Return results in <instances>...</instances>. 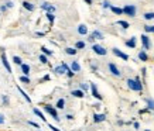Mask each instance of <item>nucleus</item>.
Here are the masks:
<instances>
[{
    "instance_id": "dca6fc26",
    "label": "nucleus",
    "mask_w": 154,
    "mask_h": 131,
    "mask_svg": "<svg viewBox=\"0 0 154 131\" xmlns=\"http://www.w3.org/2000/svg\"><path fill=\"white\" fill-rule=\"evenodd\" d=\"M78 34L86 35V34H88V27H86L85 24H79V25H78Z\"/></svg>"
},
{
    "instance_id": "ddd939ff",
    "label": "nucleus",
    "mask_w": 154,
    "mask_h": 131,
    "mask_svg": "<svg viewBox=\"0 0 154 131\" xmlns=\"http://www.w3.org/2000/svg\"><path fill=\"white\" fill-rule=\"evenodd\" d=\"M21 4H23V7L26 10H28V11H34V10H35V6L33 4V3H30V1H27V0H24L23 3H21Z\"/></svg>"
},
{
    "instance_id": "9d476101",
    "label": "nucleus",
    "mask_w": 154,
    "mask_h": 131,
    "mask_svg": "<svg viewBox=\"0 0 154 131\" xmlns=\"http://www.w3.org/2000/svg\"><path fill=\"white\" fill-rule=\"evenodd\" d=\"M89 88H91V92H92V96H94L95 99H98V100H102V94L99 93V90H98V88H96V85L95 83H91V86H89Z\"/></svg>"
},
{
    "instance_id": "423d86ee",
    "label": "nucleus",
    "mask_w": 154,
    "mask_h": 131,
    "mask_svg": "<svg viewBox=\"0 0 154 131\" xmlns=\"http://www.w3.org/2000/svg\"><path fill=\"white\" fill-rule=\"evenodd\" d=\"M92 51H94L96 55H100V56H105L107 54L106 49H105L102 45H99V44H94V45H92Z\"/></svg>"
},
{
    "instance_id": "f704fd0d",
    "label": "nucleus",
    "mask_w": 154,
    "mask_h": 131,
    "mask_svg": "<svg viewBox=\"0 0 154 131\" xmlns=\"http://www.w3.org/2000/svg\"><path fill=\"white\" fill-rule=\"evenodd\" d=\"M13 62L16 64V65H21V64H23L21 58H20V56H17V55H14V56H13Z\"/></svg>"
},
{
    "instance_id": "a211bd4d",
    "label": "nucleus",
    "mask_w": 154,
    "mask_h": 131,
    "mask_svg": "<svg viewBox=\"0 0 154 131\" xmlns=\"http://www.w3.org/2000/svg\"><path fill=\"white\" fill-rule=\"evenodd\" d=\"M20 66H21V72H23L24 76L30 75V65H28V64H21Z\"/></svg>"
},
{
    "instance_id": "2f4dec72",
    "label": "nucleus",
    "mask_w": 154,
    "mask_h": 131,
    "mask_svg": "<svg viewBox=\"0 0 154 131\" xmlns=\"http://www.w3.org/2000/svg\"><path fill=\"white\" fill-rule=\"evenodd\" d=\"M20 82L21 83H26V85H28V83H31V80H30V78L28 76H20Z\"/></svg>"
},
{
    "instance_id": "393cba45",
    "label": "nucleus",
    "mask_w": 154,
    "mask_h": 131,
    "mask_svg": "<svg viewBox=\"0 0 154 131\" xmlns=\"http://www.w3.org/2000/svg\"><path fill=\"white\" fill-rule=\"evenodd\" d=\"M86 47V44H85L84 41H76L75 42V49H76V51H78V49H84V48Z\"/></svg>"
},
{
    "instance_id": "a19ab883",
    "label": "nucleus",
    "mask_w": 154,
    "mask_h": 131,
    "mask_svg": "<svg viewBox=\"0 0 154 131\" xmlns=\"http://www.w3.org/2000/svg\"><path fill=\"white\" fill-rule=\"evenodd\" d=\"M6 11H7V7H6L5 4L0 6V13H6Z\"/></svg>"
},
{
    "instance_id": "37998d69",
    "label": "nucleus",
    "mask_w": 154,
    "mask_h": 131,
    "mask_svg": "<svg viewBox=\"0 0 154 131\" xmlns=\"http://www.w3.org/2000/svg\"><path fill=\"white\" fill-rule=\"evenodd\" d=\"M28 124H30V126H33V127H35V128H40V126H38L37 123H34V121H28Z\"/></svg>"
},
{
    "instance_id": "4be33fe9",
    "label": "nucleus",
    "mask_w": 154,
    "mask_h": 131,
    "mask_svg": "<svg viewBox=\"0 0 154 131\" xmlns=\"http://www.w3.org/2000/svg\"><path fill=\"white\" fill-rule=\"evenodd\" d=\"M64 107H65V99H58V102H57V104H55V109L62 110Z\"/></svg>"
},
{
    "instance_id": "f8f14e48",
    "label": "nucleus",
    "mask_w": 154,
    "mask_h": 131,
    "mask_svg": "<svg viewBox=\"0 0 154 131\" xmlns=\"http://www.w3.org/2000/svg\"><path fill=\"white\" fill-rule=\"evenodd\" d=\"M106 120V114L105 113H95L94 114V121L95 123H102Z\"/></svg>"
},
{
    "instance_id": "2eb2a0df",
    "label": "nucleus",
    "mask_w": 154,
    "mask_h": 131,
    "mask_svg": "<svg viewBox=\"0 0 154 131\" xmlns=\"http://www.w3.org/2000/svg\"><path fill=\"white\" fill-rule=\"evenodd\" d=\"M71 94H72L74 97H78V99L85 97V92H82L81 89H75V90H72V92H71Z\"/></svg>"
},
{
    "instance_id": "0eeeda50",
    "label": "nucleus",
    "mask_w": 154,
    "mask_h": 131,
    "mask_svg": "<svg viewBox=\"0 0 154 131\" xmlns=\"http://www.w3.org/2000/svg\"><path fill=\"white\" fill-rule=\"evenodd\" d=\"M140 38H141V44H143V51H147V49H150V47H151V42H150L149 35L143 34Z\"/></svg>"
},
{
    "instance_id": "49530a36",
    "label": "nucleus",
    "mask_w": 154,
    "mask_h": 131,
    "mask_svg": "<svg viewBox=\"0 0 154 131\" xmlns=\"http://www.w3.org/2000/svg\"><path fill=\"white\" fill-rule=\"evenodd\" d=\"M3 123H5V116L0 114V124H3Z\"/></svg>"
},
{
    "instance_id": "e433bc0d",
    "label": "nucleus",
    "mask_w": 154,
    "mask_h": 131,
    "mask_svg": "<svg viewBox=\"0 0 154 131\" xmlns=\"http://www.w3.org/2000/svg\"><path fill=\"white\" fill-rule=\"evenodd\" d=\"M50 6H51V3H48V1H44V3H42V4H41V9H42V10H45V11H47V9H48V7H50Z\"/></svg>"
},
{
    "instance_id": "8fccbe9b",
    "label": "nucleus",
    "mask_w": 154,
    "mask_h": 131,
    "mask_svg": "<svg viewBox=\"0 0 154 131\" xmlns=\"http://www.w3.org/2000/svg\"><path fill=\"white\" fill-rule=\"evenodd\" d=\"M85 3L86 4H92V0H85Z\"/></svg>"
},
{
    "instance_id": "f257e3e1",
    "label": "nucleus",
    "mask_w": 154,
    "mask_h": 131,
    "mask_svg": "<svg viewBox=\"0 0 154 131\" xmlns=\"http://www.w3.org/2000/svg\"><path fill=\"white\" fill-rule=\"evenodd\" d=\"M127 86H129V89L134 90V92H143V83L140 82L139 78H136V79H127Z\"/></svg>"
},
{
    "instance_id": "58836bf2",
    "label": "nucleus",
    "mask_w": 154,
    "mask_h": 131,
    "mask_svg": "<svg viewBox=\"0 0 154 131\" xmlns=\"http://www.w3.org/2000/svg\"><path fill=\"white\" fill-rule=\"evenodd\" d=\"M50 79H51V76H50V75H44L41 79H40V82H48Z\"/></svg>"
},
{
    "instance_id": "1a4fd4ad",
    "label": "nucleus",
    "mask_w": 154,
    "mask_h": 131,
    "mask_svg": "<svg viewBox=\"0 0 154 131\" xmlns=\"http://www.w3.org/2000/svg\"><path fill=\"white\" fill-rule=\"evenodd\" d=\"M88 40L91 42L95 41V40H103V34L100 33L99 30H95V31H92V33H91V35H89Z\"/></svg>"
},
{
    "instance_id": "de8ad7c7",
    "label": "nucleus",
    "mask_w": 154,
    "mask_h": 131,
    "mask_svg": "<svg viewBox=\"0 0 154 131\" xmlns=\"http://www.w3.org/2000/svg\"><path fill=\"white\" fill-rule=\"evenodd\" d=\"M65 117L68 118V120H74V116H72V114H66Z\"/></svg>"
},
{
    "instance_id": "c756f323",
    "label": "nucleus",
    "mask_w": 154,
    "mask_h": 131,
    "mask_svg": "<svg viewBox=\"0 0 154 131\" xmlns=\"http://www.w3.org/2000/svg\"><path fill=\"white\" fill-rule=\"evenodd\" d=\"M45 17H47V20L50 21V24L52 25V24H54V20H55V16H54L52 13H47V14H45Z\"/></svg>"
},
{
    "instance_id": "473e14b6",
    "label": "nucleus",
    "mask_w": 154,
    "mask_h": 131,
    "mask_svg": "<svg viewBox=\"0 0 154 131\" xmlns=\"http://www.w3.org/2000/svg\"><path fill=\"white\" fill-rule=\"evenodd\" d=\"M38 59H40V62H41V64H44V65H47L48 64V56H45V55H40V58H38Z\"/></svg>"
},
{
    "instance_id": "c9c22d12",
    "label": "nucleus",
    "mask_w": 154,
    "mask_h": 131,
    "mask_svg": "<svg viewBox=\"0 0 154 131\" xmlns=\"http://www.w3.org/2000/svg\"><path fill=\"white\" fill-rule=\"evenodd\" d=\"M88 88H89L88 83H81L79 85V89L82 90V92H86V90H88Z\"/></svg>"
},
{
    "instance_id": "09e8293b",
    "label": "nucleus",
    "mask_w": 154,
    "mask_h": 131,
    "mask_svg": "<svg viewBox=\"0 0 154 131\" xmlns=\"http://www.w3.org/2000/svg\"><path fill=\"white\" fill-rule=\"evenodd\" d=\"M133 127H134V128H140V124H139V123H133Z\"/></svg>"
},
{
    "instance_id": "3c124183",
    "label": "nucleus",
    "mask_w": 154,
    "mask_h": 131,
    "mask_svg": "<svg viewBox=\"0 0 154 131\" xmlns=\"http://www.w3.org/2000/svg\"><path fill=\"white\" fill-rule=\"evenodd\" d=\"M146 131H150V130H146Z\"/></svg>"
},
{
    "instance_id": "39448f33",
    "label": "nucleus",
    "mask_w": 154,
    "mask_h": 131,
    "mask_svg": "<svg viewBox=\"0 0 154 131\" xmlns=\"http://www.w3.org/2000/svg\"><path fill=\"white\" fill-rule=\"evenodd\" d=\"M68 69H69V66L66 65L65 62H62L61 65H58V66H55V68H54V72H55L57 75H65Z\"/></svg>"
},
{
    "instance_id": "6e6552de",
    "label": "nucleus",
    "mask_w": 154,
    "mask_h": 131,
    "mask_svg": "<svg viewBox=\"0 0 154 131\" xmlns=\"http://www.w3.org/2000/svg\"><path fill=\"white\" fill-rule=\"evenodd\" d=\"M107 66H109V70H110V73H112L113 76H117V78H120V76H122L120 69H119V68H117V66L115 65L113 62H110V64H109Z\"/></svg>"
},
{
    "instance_id": "ea45409f",
    "label": "nucleus",
    "mask_w": 154,
    "mask_h": 131,
    "mask_svg": "<svg viewBox=\"0 0 154 131\" xmlns=\"http://www.w3.org/2000/svg\"><path fill=\"white\" fill-rule=\"evenodd\" d=\"M102 6H103V9H109V7H110V3H109V1H107V0H105V1H103L102 3Z\"/></svg>"
},
{
    "instance_id": "a18cd8bd",
    "label": "nucleus",
    "mask_w": 154,
    "mask_h": 131,
    "mask_svg": "<svg viewBox=\"0 0 154 131\" xmlns=\"http://www.w3.org/2000/svg\"><path fill=\"white\" fill-rule=\"evenodd\" d=\"M35 35H37V37H44V35H45V33H41V31H37V33H35Z\"/></svg>"
},
{
    "instance_id": "412c9836",
    "label": "nucleus",
    "mask_w": 154,
    "mask_h": 131,
    "mask_svg": "<svg viewBox=\"0 0 154 131\" xmlns=\"http://www.w3.org/2000/svg\"><path fill=\"white\" fill-rule=\"evenodd\" d=\"M109 9L112 10V13H115L116 16H122V14H123V10H122V7H116V6H110Z\"/></svg>"
},
{
    "instance_id": "4468645a",
    "label": "nucleus",
    "mask_w": 154,
    "mask_h": 131,
    "mask_svg": "<svg viewBox=\"0 0 154 131\" xmlns=\"http://www.w3.org/2000/svg\"><path fill=\"white\" fill-rule=\"evenodd\" d=\"M71 70L74 72V73H76V72H79L81 70V65H79V62L78 61H72V64H71Z\"/></svg>"
},
{
    "instance_id": "f03ea898",
    "label": "nucleus",
    "mask_w": 154,
    "mask_h": 131,
    "mask_svg": "<svg viewBox=\"0 0 154 131\" xmlns=\"http://www.w3.org/2000/svg\"><path fill=\"white\" fill-rule=\"evenodd\" d=\"M44 110L51 116L55 121H60V116H58V112H57V109L54 107V106H51V104H44Z\"/></svg>"
},
{
    "instance_id": "20e7f679",
    "label": "nucleus",
    "mask_w": 154,
    "mask_h": 131,
    "mask_svg": "<svg viewBox=\"0 0 154 131\" xmlns=\"http://www.w3.org/2000/svg\"><path fill=\"white\" fill-rule=\"evenodd\" d=\"M0 49H2V64H3V66L6 68V70H7L9 73H11V66H10V62H9V59H7L5 48H0Z\"/></svg>"
},
{
    "instance_id": "a878e982",
    "label": "nucleus",
    "mask_w": 154,
    "mask_h": 131,
    "mask_svg": "<svg viewBox=\"0 0 154 131\" xmlns=\"http://www.w3.org/2000/svg\"><path fill=\"white\" fill-rule=\"evenodd\" d=\"M116 24H117V25H120V27H123L125 30H127V28L130 27V24L127 23V21H125V20H119Z\"/></svg>"
},
{
    "instance_id": "aec40b11",
    "label": "nucleus",
    "mask_w": 154,
    "mask_h": 131,
    "mask_svg": "<svg viewBox=\"0 0 154 131\" xmlns=\"http://www.w3.org/2000/svg\"><path fill=\"white\" fill-rule=\"evenodd\" d=\"M139 59H140V61H143V62H147V61H149V55H147V52L141 49V51L139 52Z\"/></svg>"
},
{
    "instance_id": "c85d7f7f",
    "label": "nucleus",
    "mask_w": 154,
    "mask_h": 131,
    "mask_svg": "<svg viewBox=\"0 0 154 131\" xmlns=\"http://www.w3.org/2000/svg\"><path fill=\"white\" fill-rule=\"evenodd\" d=\"M144 20H154V11H147V13H144Z\"/></svg>"
},
{
    "instance_id": "bb28decb",
    "label": "nucleus",
    "mask_w": 154,
    "mask_h": 131,
    "mask_svg": "<svg viewBox=\"0 0 154 131\" xmlns=\"http://www.w3.org/2000/svg\"><path fill=\"white\" fill-rule=\"evenodd\" d=\"M147 103V110H154V100L153 99H146Z\"/></svg>"
},
{
    "instance_id": "7c9ffc66",
    "label": "nucleus",
    "mask_w": 154,
    "mask_h": 131,
    "mask_svg": "<svg viewBox=\"0 0 154 131\" xmlns=\"http://www.w3.org/2000/svg\"><path fill=\"white\" fill-rule=\"evenodd\" d=\"M2 103H3V106H9V104H10V99H9V96L3 94V96H2Z\"/></svg>"
},
{
    "instance_id": "9b49d317",
    "label": "nucleus",
    "mask_w": 154,
    "mask_h": 131,
    "mask_svg": "<svg viewBox=\"0 0 154 131\" xmlns=\"http://www.w3.org/2000/svg\"><path fill=\"white\" fill-rule=\"evenodd\" d=\"M112 52H113V54H115V55H116V56H119V58H122L123 61H127V59H129V55H127V54H125V52H122L120 49H119V48H113V49H112Z\"/></svg>"
},
{
    "instance_id": "603ef678",
    "label": "nucleus",
    "mask_w": 154,
    "mask_h": 131,
    "mask_svg": "<svg viewBox=\"0 0 154 131\" xmlns=\"http://www.w3.org/2000/svg\"><path fill=\"white\" fill-rule=\"evenodd\" d=\"M38 131H40V130H38Z\"/></svg>"
},
{
    "instance_id": "f3484780",
    "label": "nucleus",
    "mask_w": 154,
    "mask_h": 131,
    "mask_svg": "<svg viewBox=\"0 0 154 131\" xmlns=\"http://www.w3.org/2000/svg\"><path fill=\"white\" fill-rule=\"evenodd\" d=\"M137 38L136 37H131L130 40H127L126 41V47H129V48H136V45H137V41H136Z\"/></svg>"
},
{
    "instance_id": "4c0bfd02",
    "label": "nucleus",
    "mask_w": 154,
    "mask_h": 131,
    "mask_svg": "<svg viewBox=\"0 0 154 131\" xmlns=\"http://www.w3.org/2000/svg\"><path fill=\"white\" fill-rule=\"evenodd\" d=\"M65 75L68 76L69 79H72V78H74V76H75V73H74V72H72V70H71V68H69V69L66 70V73H65Z\"/></svg>"
},
{
    "instance_id": "79ce46f5",
    "label": "nucleus",
    "mask_w": 154,
    "mask_h": 131,
    "mask_svg": "<svg viewBox=\"0 0 154 131\" xmlns=\"http://www.w3.org/2000/svg\"><path fill=\"white\" fill-rule=\"evenodd\" d=\"M5 6H6V7H7V9H11V7H13L14 4H13V1H7V3H6Z\"/></svg>"
},
{
    "instance_id": "b1692460",
    "label": "nucleus",
    "mask_w": 154,
    "mask_h": 131,
    "mask_svg": "<svg viewBox=\"0 0 154 131\" xmlns=\"http://www.w3.org/2000/svg\"><path fill=\"white\" fill-rule=\"evenodd\" d=\"M41 52H42V55H45V56H51L52 54H54V52H52L51 49H48V48H47V47H44V45L41 47Z\"/></svg>"
},
{
    "instance_id": "5701e85b",
    "label": "nucleus",
    "mask_w": 154,
    "mask_h": 131,
    "mask_svg": "<svg viewBox=\"0 0 154 131\" xmlns=\"http://www.w3.org/2000/svg\"><path fill=\"white\" fill-rule=\"evenodd\" d=\"M33 113H34V114H35V116H37V117H40V118H41L42 121H47V118L44 117V114H42V112H40L38 109H35V107H34V109H33Z\"/></svg>"
},
{
    "instance_id": "7ed1b4c3",
    "label": "nucleus",
    "mask_w": 154,
    "mask_h": 131,
    "mask_svg": "<svg viewBox=\"0 0 154 131\" xmlns=\"http://www.w3.org/2000/svg\"><path fill=\"white\" fill-rule=\"evenodd\" d=\"M122 10H123V14L129 16V17H136V13H137V9L134 4H126Z\"/></svg>"
},
{
    "instance_id": "cd10ccee",
    "label": "nucleus",
    "mask_w": 154,
    "mask_h": 131,
    "mask_svg": "<svg viewBox=\"0 0 154 131\" xmlns=\"http://www.w3.org/2000/svg\"><path fill=\"white\" fill-rule=\"evenodd\" d=\"M76 49L75 48H71V47H66L65 48V54H68V55H76Z\"/></svg>"
},
{
    "instance_id": "72a5a7b5",
    "label": "nucleus",
    "mask_w": 154,
    "mask_h": 131,
    "mask_svg": "<svg viewBox=\"0 0 154 131\" xmlns=\"http://www.w3.org/2000/svg\"><path fill=\"white\" fill-rule=\"evenodd\" d=\"M144 31H146V33H153L154 34V25H149V24H146V25H144Z\"/></svg>"
},
{
    "instance_id": "6ab92c4d",
    "label": "nucleus",
    "mask_w": 154,
    "mask_h": 131,
    "mask_svg": "<svg viewBox=\"0 0 154 131\" xmlns=\"http://www.w3.org/2000/svg\"><path fill=\"white\" fill-rule=\"evenodd\" d=\"M17 90H19L20 93H21V96H23V97L26 99V102H27V103H31V97H30V96H28V94L26 93V92H24V90L21 89L20 86H17Z\"/></svg>"
},
{
    "instance_id": "c03bdc74",
    "label": "nucleus",
    "mask_w": 154,
    "mask_h": 131,
    "mask_svg": "<svg viewBox=\"0 0 154 131\" xmlns=\"http://www.w3.org/2000/svg\"><path fill=\"white\" fill-rule=\"evenodd\" d=\"M48 127H50V128H51V130H52V131H61V130H60V128H57V127H55V126H51V124H48Z\"/></svg>"
}]
</instances>
